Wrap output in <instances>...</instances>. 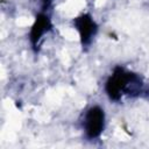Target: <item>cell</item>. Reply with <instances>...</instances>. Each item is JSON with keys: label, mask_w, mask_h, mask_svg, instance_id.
Returning a JSON list of instances; mask_svg holds the SVG:
<instances>
[{"label": "cell", "mask_w": 149, "mask_h": 149, "mask_svg": "<svg viewBox=\"0 0 149 149\" xmlns=\"http://www.w3.org/2000/svg\"><path fill=\"white\" fill-rule=\"evenodd\" d=\"M142 87L141 78L133 72L125 70L121 66H116L113 73L108 77L105 90L111 100H119L122 95H132L134 93H140Z\"/></svg>", "instance_id": "1"}, {"label": "cell", "mask_w": 149, "mask_h": 149, "mask_svg": "<svg viewBox=\"0 0 149 149\" xmlns=\"http://www.w3.org/2000/svg\"><path fill=\"white\" fill-rule=\"evenodd\" d=\"M105 128V112L99 106H92L87 109L84 118V130L90 140L101 135Z\"/></svg>", "instance_id": "2"}, {"label": "cell", "mask_w": 149, "mask_h": 149, "mask_svg": "<svg viewBox=\"0 0 149 149\" xmlns=\"http://www.w3.org/2000/svg\"><path fill=\"white\" fill-rule=\"evenodd\" d=\"M73 26L79 34V38L83 45H88L97 34L98 26L90 14H81L73 19Z\"/></svg>", "instance_id": "3"}, {"label": "cell", "mask_w": 149, "mask_h": 149, "mask_svg": "<svg viewBox=\"0 0 149 149\" xmlns=\"http://www.w3.org/2000/svg\"><path fill=\"white\" fill-rule=\"evenodd\" d=\"M51 27H52L51 20L47 14L40 13L36 15L35 21H34L31 29H30V33H29V41H30V44H31L34 50H37L40 41L44 36V34L51 29Z\"/></svg>", "instance_id": "4"}, {"label": "cell", "mask_w": 149, "mask_h": 149, "mask_svg": "<svg viewBox=\"0 0 149 149\" xmlns=\"http://www.w3.org/2000/svg\"><path fill=\"white\" fill-rule=\"evenodd\" d=\"M52 1H54V0H41V2H42V9H43V10H47V9L51 6Z\"/></svg>", "instance_id": "5"}]
</instances>
